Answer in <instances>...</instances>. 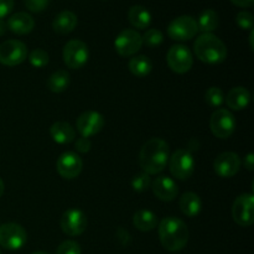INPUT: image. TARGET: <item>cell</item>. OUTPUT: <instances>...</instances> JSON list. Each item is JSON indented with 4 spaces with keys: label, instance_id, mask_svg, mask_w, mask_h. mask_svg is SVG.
<instances>
[{
    "label": "cell",
    "instance_id": "obj_1",
    "mask_svg": "<svg viewBox=\"0 0 254 254\" xmlns=\"http://www.w3.org/2000/svg\"><path fill=\"white\" fill-rule=\"evenodd\" d=\"M170 158V148L165 140L153 138L146 141L139 153V164L148 175L160 174Z\"/></svg>",
    "mask_w": 254,
    "mask_h": 254
},
{
    "label": "cell",
    "instance_id": "obj_2",
    "mask_svg": "<svg viewBox=\"0 0 254 254\" xmlns=\"http://www.w3.org/2000/svg\"><path fill=\"white\" fill-rule=\"evenodd\" d=\"M189 228L180 218L169 216L159 223V238L161 246L169 252H178L189 242Z\"/></svg>",
    "mask_w": 254,
    "mask_h": 254
},
{
    "label": "cell",
    "instance_id": "obj_3",
    "mask_svg": "<svg viewBox=\"0 0 254 254\" xmlns=\"http://www.w3.org/2000/svg\"><path fill=\"white\" fill-rule=\"evenodd\" d=\"M193 50L200 61L210 64H221L227 57L225 42L213 34H201L193 44Z\"/></svg>",
    "mask_w": 254,
    "mask_h": 254
},
{
    "label": "cell",
    "instance_id": "obj_4",
    "mask_svg": "<svg viewBox=\"0 0 254 254\" xmlns=\"http://www.w3.org/2000/svg\"><path fill=\"white\" fill-rule=\"evenodd\" d=\"M27 233L21 225L7 222L0 226V246L5 250L17 251L25 246Z\"/></svg>",
    "mask_w": 254,
    "mask_h": 254
},
{
    "label": "cell",
    "instance_id": "obj_5",
    "mask_svg": "<svg viewBox=\"0 0 254 254\" xmlns=\"http://www.w3.org/2000/svg\"><path fill=\"white\" fill-rule=\"evenodd\" d=\"M62 57H64V62L68 68H82L88 61V46L81 40H71L64 46Z\"/></svg>",
    "mask_w": 254,
    "mask_h": 254
},
{
    "label": "cell",
    "instance_id": "obj_6",
    "mask_svg": "<svg viewBox=\"0 0 254 254\" xmlns=\"http://www.w3.org/2000/svg\"><path fill=\"white\" fill-rule=\"evenodd\" d=\"M197 32V21L189 15L176 17L168 26L169 37L176 41H188V40L193 39Z\"/></svg>",
    "mask_w": 254,
    "mask_h": 254
},
{
    "label": "cell",
    "instance_id": "obj_7",
    "mask_svg": "<svg viewBox=\"0 0 254 254\" xmlns=\"http://www.w3.org/2000/svg\"><path fill=\"white\" fill-rule=\"evenodd\" d=\"M169 168L174 178L179 180H186L192 175L195 170V161L192 154L186 149H179L170 156Z\"/></svg>",
    "mask_w": 254,
    "mask_h": 254
},
{
    "label": "cell",
    "instance_id": "obj_8",
    "mask_svg": "<svg viewBox=\"0 0 254 254\" xmlns=\"http://www.w3.org/2000/svg\"><path fill=\"white\" fill-rule=\"evenodd\" d=\"M27 59V47L19 40H7L0 45V64L17 66Z\"/></svg>",
    "mask_w": 254,
    "mask_h": 254
},
{
    "label": "cell",
    "instance_id": "obj_9",
    "mask_svg": "<svg viewBox=\"0 0 254 254\" xmlns=\"http://www.w3.org/2000/svg\"><path fill=\"white\" fill-rule=\"evenodd\" d=\"M232 217L237 225L248 227L254 221V196L242 193L235 200L232 206Z\"/></svg>",
    "mask_w": 254,
    "mask_h": 254
},
{
    "label": "cell",
    "instance_id": "obj_10",
    "mask_svg": "<svg viewBox=\"0 0 254 254\" xmlns=\"http://www.w3.org/2000/svg\"><path fill=\"white\" fill-rule=\"evenodd\" d=\"M210 128L216 138H228V136L232 135L236 129L235 117L227 109H217L211 116Z\"/></svg>",
    "mask_w": 254,
    "mask_h": 254
},
{
    "label": "cell",
    "instance_id": "obj_11",
    "mask_svg": "<svg viewBox=\"0 0 254 254\" xmlns=\"http://www.w3.org/2000/svg\"><path fill=\"white\" fill-rule=\"evenodd\" d=\"M168 64L171 68V71L176 73H186L191 69L193 64V57L191 51L188 46L184 45H174L169 49L168 56Z\"/></svg>",
    "mask_w": 254,
    "mask_h": 254
},
{
    "label": "cell",
    "instance_id": "obj_12",
    "mask_svg": "<svg viewBox=\"0 0 254 254\" xmlns=\"http://www.w3.org/2000/svg\"><path fill=\"white\" fill-rule=\"evenodd\" d=\"M141 46H143L141 35L133 29H126L119 32L114 41L116 51L123 57L133 56L141 49Z\"/></svg>",
    "mask_w": 254,
    "mask_h": 254
},
{
    "label": "cell",
    "instance_id": "obj_13",
    "mask_svg": "<svg viewBox=\"0 0 254 254\" xmlns=\"http://www.w3.org/2000/svg\"><path fill=\"white\" fill-rule=\"evenodd\" d=\"M57 173L67 180H72V179L78 178L79 174L82 173L83 169V161H82L81 156L72 151H67V153L61 154L57 159L56 163Z\"/></svg>",
    "mask_w": 254,
    "mask_h": 254
},
{
    "label": "cell",
    "instance_id": "obj_14",
    "mask_svg": "<svg viewBox=\"0 0 254 254\" xmlns=\"http://www.w3.org/2000/svg\"><path fill=\"white\" fill-rule=\"evenodd\" d=\"M61 230L67 236H79L87 228V216L77 208H69L61 217Z\"/></svg>",
    "mask_w": 254,
    "mask_h": 254
},
{
    "label": "cell",
    "instance_id": "obj_15",
    "mask_svg": "<svg viewBox=\"0 0 254 254\" xmlns=\"http://www.w3.org/2000/svg\"><path fill=\"white\" fill-rule=\"evenodd\" d=\"M104 127V118L101 113L94 111H88L82 113L77 118L76 128L78 133L84 138H89L103 129Z\"/></svg>",
    "mask_w": 254,
    "mask_h": 254
},
{
    "label": "cell",
    "instance_id": "obj_16",
    "mask_svg": "<svg viewBox=\"0 0 254 254\" xmlns=\"http://www.w3.org/2000/svg\"><path fill=\"white\" fill-rule=\"evenodd\" d=\"M213 169H215L216 174L220 178H232L241 169L240 156H238V154L232 153V151H226V153L220 154L215 159Z\"/></svg>",
    "mask_w": 254,
    "mask_h": 254
},
{
    "label": "cell",
    "instance_id": "obj_17",
    "mask_svg": "<svg viewBox=\"0 0 254 254\" xmlns=\"http://www.w3.org/2000/svg\"><path fill=\"white\" fill-rule=\"evenodd\" d=\"M151 189H153L154 195H155L159 200L165 201V202L173 201L178 197V185H176L175 181L171 178H169V176H158V178L153 181V184H151Z\"/></svg>",
    "mask_w": 254,
    "mask_h": 254
},
{
    "label": "cell",
    "instance_id": "obj_18",
    "mask_svg": "<svg viewBox=\"0 0 254 254\" xmlns=\"http://www.w3.org/2000/svg\"><path fill=\"white\" fill-rule=\"evenodd\" d=\"M7 29L16 35H26L34 30V17L26 12H16L7 19Z\"/></svg>",
    "mask_w": 254,
    "mask_h": 254
},
{
    "label": "cell",
    "instance_id": "obj_19",
    "mask_svg": "<svg viewBox=\"0 0 254 254\" xmlns=\"http://www.w3.org/2000/svg\"><path fill=\"white\" fill-rule=\"evenodd\" d=\"M52 140L57 144H69L76 139V130L67 122H56L50 128Z\"/></svg>",
    "mask_w": 254,
    "mask_h": 254
},
{
    "label": "cell",
    "instance_id": "obj_20",
    "mask_svg": "<svg viewBox=\"0 0 254 254\" xmlns=\"http://www.w3.org/2000/svg\"><path fill=\"white\" fill-rule=\"evenodd\" d=\"M77 26V16L72 11L64 10L59 12L52 22V29L60 35H67L73 31Z\"/></svg>",
    "mask_w": 254,
    "mask_h": 254
},
{
    "label": "cell",
    "instance_id": "obj_21",
    "mask_svg": "<svg viewBox=\"0 0 254 254\" xmlns=\"http://www.w3.org/2000/svg\"><path fill=\"white\" fill-rule=\"evenodd\" d=\"M226 103L233 111H242L247 108L251 102V93L245 87H235L226 96Z\"/></svg>",
    "mask_w": 254,
    "mask_h": 254
},
{
    "label": "cell",
    "instance_id": "obj_22",
    "mask_svg": "<svg viewBox=\"0 0 254 254\" xmlns=\"http://www.w3.org/2000/svg\"><path fill=\"white\" fill-rule=\"evenodd\" d=\"M180 210L186 217H196L198 213L201 212L202 208V201H201L200 196L195 192H186L181 196L180 202Z\"/></svg>",
    "mask_w": 254,
    "mask_h": 254
},
{
    "label": "cell",
    "instance_id": "obj_23",
    "mask_svg": "<svg viewBox=\"0 0 254 254\" xmlns=\"http://www.w3.org/2000/svg\"><path fill=\"white\" fill-rule=\"evenodd\" d=\"M128 20L135 29L145 30L151 24V14L146 7L134 5L128 11Z\"/></svg>",
    "mask_w": 254,
    "mask_h": 254
},
{
    "label": "cell",
    "instance_id": "obj_24",
    "mask_svg": "<svg viewBox=\"0 0 254 254\" xmlns=\"http://www.w3.org/2000/svg\"><path fill=\"white\" fill-rule=\"evenodd\" d=\"M133 225L141 232H149L158 226V217L149 210H139L134 215Z\"/></svg>",
    "mask_w": 254,
    "mask_h": 254
},
{
    "label": "cell",
    "instance_id": "obj_25",
    "mask_svg": "<svg viewBox=\"0 0 254 254\" xmlns=\"http://www.w3.org/2000/svg\"><path fill=\"white\" fill-rule=\"evenodd\" d=\"M218 25H220V17L215 10L206 9L198 16V31H201L202 34H211L217 29Z\"/></svg>",
    "mask_w": 254,
    "mask_h": 254
},
{
    "label": "cell",
    "instance_id": "obj_26",
    "mask_svg": "<svg viewBox=\"0 0 254 254\" xmlns=\"http://www.w3.org/2000/svg\"><path fill=\"white\" fill-rule=\"evenodd\" d=\"M69 82H71V78H69L68 72L64 69H59L49 77L47 88L54 93H62L68 88Z\"/></svg>",
    "mask_w": 254,
    "mask_h": 254
},
{
    "label": "cell",
    "instance_id": "obj_27",
    "mask_svg": "<svg viewBox=\"0 0 254 254\" xmlns=\"http://www.w3.org/2000/svg\"><path fill=\"white\" fill-rule=\"evenodd\" d=\"M129 71L136 77H145L153 69V62L148 56H135L129 61Z\"/></svg>",
    "mask_w": 254,
    "mask_h": 254
},
{
    "label": "cell",
    "instance_id": "obj_28",
    "mask_svg": "<svg viewBox=\"0 0 254 254\" xmlns=\"http://www.w3.org/2000/svg\"><path fill=\"white\" fill-rule=\"evenodd\" d=\"M205 101L210 107L218 108L225 102V94H223L222 89L218 88V87H211V88H208L206 91Z\"/></svg>",
    "mask_w": 254,
    "mask_h": 254
},
{
    "label": "cell",
    "instance_id": "obj_29",
    "mask_svg": "<svg viewBox=\"0 0 254 254\" xmlns=\"http://www.w3.org/2000/svg\"><path fill=\"white\" fill-rule=\"evenodd\" d=\"M151 185V179L150 175H148L146 173H139L131 179V188L136 192H144V191L148 190Z\"/></svg>",
    "mask_w": 254,
    "mask_h": 254
},
{
    "label": "cell",
    "instance_id": "obj_30",
    "mask_svg": "<svg viewBox=\"0 0 254 254\" xmlns=\"http://www.w3.org/2000/svg\"><path fill=\"white\" fill-rule=\"evenodd\" d=\"M49 60V54L42 49H35L29 55L30 64H31V66L36 67V68H42V67L47 66Z\"/></svg>",
    "mask_w": 254,
    "mask_h": 254
},
{
    "label": "cell",
    "instance_id": "obj_31",
    "mask_svg": "<svg viewBox=\"0 0 254 254\" xmlns=\"http://www.w3.org/2000/svg\"><path fill=\"white\" fill-rule=\"evenodd\" d=\"M143 40V44H145L149 47H156L163 42L164 35L160 30L158 29H149L148 31H145V34L141 36Z\"/></svg>",
    "mask_w": 254,
    "mask_h": 254
},
{
    "label": "cell",
    "instance_id": "obj_32",
    "mask_svg": "<svg viewBox=\"0 0 254 254\" xmlns=\"http://www.w3.org/2000/svg\"><path fill=\"white\" fill-rule=\"evenodd\" d=\"M81 246L76 241H64L57 247L56 254H81Z\"/></svg>",
    "mask_w": 254,
    "mask_h": 254
},
{
    "label": "cell",
    "instance_id": "obj_33",
    "mask_svg": "<svg viewBox=\"0 0 254 254\" xmlns=\"http://www.w3.org/2000/svg\"><path fill=\"white\" fill-rule=\"evenodd\" d=\"M236 22L238 26L243 30H252L253 29V15L250 11H240L236 16Z\"/></svg>",
    "mask_w": 254,
    "mask_h": 254
},
{
    "label": "cell",
    "instance_id": "obj_34",
    "mask_svg": "<svg viewBox=\"0 0 254 254\" xmlns=\"http://www.w3.org/2000/svg\"><path fill=\"white\" fill-rule=\"evenodd\" d=\"M50 0H24V4L26 9H29L32 12L44 11L49 6Z\"/></svg>",
    "mask_w": 254,
    "mask_h": 254
},
{
    "label": "cell",
    "instance_id": "obj_35",
    "mask_svg": "<svg viewBox=\"0 0 254 254\" xmlns=\"http://www.w3.org/2000/svg\"><path fill=\"white\" fill-rule=\"evenodd\" d=\"M14 9V0H0V19L10 14Z\"/></svg>",
    "mask_w": 254,
    "mask_h": 254
},
{
    "label": "cell",
    "instance_id": "obj_36",
    "mask_svg": "<svg viewBox=\"0 0 254 254\" xmlns=\"http://www.w3.org/2000/svg\"><path fill=\"white\" fill-rule=\"evenodd\" d=\"M91 140L88 138H84V136H81L76 140V150L79 151V153H88L91 150Z\"/></svg>",
    "mask_w": 254,
    "mask_h": 254
},
{
    "label": "cell",
    "instance_id": "obj_37",
    "mask_svg": "<svg viewBox=\"0 0 254 254\" xmlns=\"http://www.w3.org/2000/svg\"><path fill=\"white\" fill-rule=\"evenodd\" d=\"M232 4H235L236 6L240 7H251L253 6L254 0H231Z\"/></svg>",
    "mask_w": 254,
    "mask_h": 254
},
{
    "label": "cell",
    "instance_id": "obj_38",
    "mask_svg": "<svg viewBox=\"0 0 254 254\" xmlns=\"http://www.w3.org/2000/svg\"><path fill=\"white\" fill-rule=\"evenodd\" d=\"M253 166H254V155H253V153H250L245 158V168L247 169L248 171H252Z\"/></svg>",
    "mask_w": 254,
    "mask_h": 254
},
{
    "label": "cell",
    "instance_id": "obj_39",
    "mask_svg": "<svg viewBox=\"0 0 254 254\" xmlns=\"http://www.w3.org/2000/svg\"><path fill=\"white\" fill-rule=\"evenodd\" d=\"M6 30H7L6 22L4 21V19H0V36H2V35L5 34Z\"/></svg>",
    "mask_w": 254,
    "mask_h": 254
},
{
    "label": "cell",
    "instance_id": "obj_40",
    "mask_svg": "<svg viewBox=\"0 0 254 254\" xmlns=\"http://www.w3.org/2000/svg\"><path fill=\"white\" fill-rule=\"evenodd\" d=\"M253 36H254V30H251V34H250V45H251V49L253 50L254 45H253Z\"/></svg>",
    "mask_w": 254,
    "mask_h": 254
},
{
    "label": "cell",
    "instance_id": "obj_41",
    "mask_svg": "<svg viewBox=\"0 0 254 254\" xmlns=\"http://www.w3.org/2000/svg\"><path fill=\"white\" fill-rule=\"evenodd\" d=\"M4 190H5L4 181H2V180H1V178H0V197H1L2 193H4Z\"/></svg>",
    "mask_w": 254,
    "mask_h": 254
},
{
    "label": "cell",
    "instance_id": "obj_42",
    "mask_svg": "<svg viewBox=\"0 0 254 254\" xmlns=\"http://www.w3.org/2000/svg\"><path fill=\"white\" fill-rule=\"evenodd\" d=\"M31 254H49V253H46V252H35V253H31Z\"/></svg>",
    "mask_w": 254,
    "mask_h": 254
},
{
    "label": "cell",
    "instance_id": "obj_43",
    "mask_svg": "<svg viewBox=\"0 0 254 254\" xmlns=\"http://www.w3.org/2000/svg\"><path fill=\"white\" fill-rule=\"evenodd\" d=\"M0 254H2V253H1V251H0Z\"/></svg>",
    "mask_w": 254,
    "mask_h": 254
}]
</instances>
